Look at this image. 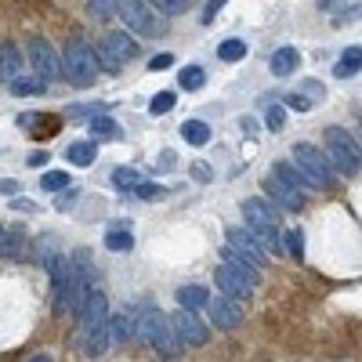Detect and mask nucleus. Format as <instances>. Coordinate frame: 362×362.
I'll return each instance as SVG.
<instances>
[{
	"label": "nucleus",
	"mask_w": 362,
	"mask_h": 362,
	"mask_svg": "<svg viewBox=\"0 0 362 362\" xmlns=\"http://www.w3.org/2000/svg\"><path fill=\"white\" fill-rule=\"evenodd\" d=\"M243 218H246V232H253V239L261 243V250H283V232H279V210H272L265 200L250 196L243 200Z\"/></svg>",
	"instance_id": "obj_1"
},
{
	"label": "nucleus",
	"mask_w": 362,
	"mask_h": 362,
	"mask_svg": "<svg viewBox=\"0 0 362 362\" xmlns=\"http://www.w3.org/2000/svg\"><path fill=\"white\" fill-rule=\"evenodd\" d=\"M138 337L145 344H153L163 358H178L181 355V340L170 326V315H163L160 308H145L141 319H138Z\"/></svg>",
	"instance_id": "obj_2"
},
{
	"label": "nucleus",
	"mask_w": 362,
	"mask_h": 362,
	"mask_svg": "<svg viewBox=\"0 0 362 362\" xmlns=\"http://www.w3.org/2000/svg\"><path fill=\"white\" fill-rule=\"evenodd\" d=\"M62 73L73 88H91L98 80V55L88 40H69L66 58H62Z\"/></svg>",
	"instance_id": "obj_3"
},
{
	"label": "nucleus",
	"mask_w": 362,
	"mask_h": 362,
	"mask_svg": "<svg viewBox=\"0 0 362 362\" xmlns=\"http://www.w3.org/2000/svg\"><path fill=\"white\" fill-rule=\"evenodd\" d=\"M326 160L333 163L337 174L355 178L358 174V163H362L355 134H348L344 127H326Z\"/></svg>",
	"instance_id": "obj_4"
},
{
	"label": "nucleus",
	"mask_w": 362,
	"mask_h": 362,
	"mask_svg": "<svg viewBox=\"0 0 362 362\" xmlns=\"http://www.w3.org/2000/svg\"><path fill=\"white\" fill-rule=\"evenodd\" d=\"M290 163L301 170V174L308 178V185L312 188H326V185H333L337 181V174H333V163L326 160V153H319L315 145H308V141H297L293 148H290Z\"/></svg>",
	"instance_id": "obj_5"
},
{
	"label": "nucleus",
	"mask_w": 362,
	"mask_h": 362,
	"mask_svg": "<svg viewBox=\"0 0 362 362\" xmlns=\"http://www.w3.org/2000/svg\"><path fill=\"white\" fill-rule=\"evenodd\" d=\"M95 55H98V66H105L109 73H120L127 62L138 55V40L127 36V33H105L102 44L95 48Z\"/></svg>",
	"instance_id": "obj_6"
},
{
	"label": "nucleus",
	"mask_w": 362,
	"mask_h": 362,
	"mask_svg": "<svg viewBox=\"0 0 362 362\" xmlns=\"http://www.w3.org/2000/svg\"><path fill=\"white\" fill-rule=\"evenodd\" d=\"M116 15L123 18L127 29H134L141 36H163V29H167V22L156 15V8L153 4H141V0H123Z\"/></svg>",
	"instance_id": "obj_7"
},
{
	"label": "nucleus",
	"mask_w": 362,
	"mask_h": 362,
	"mask_svg": "<svg viewBox=\"0 0 362 362\" xmlns=\"http://www.w3.org/2000/svg\"><path fill=\"white\" fill-rule=\"evenodd\" d=\"M29 66H33V76H40L44 83H55V80L66 76L62 73V58L51 51L48 40H40V36L29 40Z\"/></svg>",
	"instance_id": "obj_8"
},
{
	"label": "nucleus",
	"mask_w": 362,
	"mask_h": 362,
	"mask_svg": "<svg viewBox=\"0 0 362 362\" xmlns=\"http://www.w3.org/2000/svg\"><path fill=\"white\" fill-rule=\"evenodd\" d=\"M170 326H174V333H178V340H181V348H185V344H188V348H203L207 340H210V330L200 323L196 312L178 308L174 315H170Z\"/></svg>",
	"instance_id": "obj_9"
},
{
	"label": "nucleus",
	"mask_w": 362,
	"mask_h": 362,
	"mask_svg": "<svg viewBox=\"0 0 362 362\" xmlns=\"http://www.w3.org/2000/svg\"><path fill=\"white\" fill-rule=\"evenodd\" d=\"M225 239H228L225 246H232L243 261H250L253 268H265L268 253L261 250V243H258V239H253V232H246V228H228V232H225Z\"/></svg>",
	"instance_id": "obj_10"
},
{
	"label": "nucleus",
	"mask_w": 362,
	"mask_h": 362,
	"mask_svg": "<svg viewBox=\"0 0 362 362\" xmlns=\"http://www.w3.org/2000/svg\"><path fill=\"white\" fill-rule=\"evenodd\" d=\"M207 308H210V319H214V326H221V330H239L243 312H239L236 301H228V297H210Z\"/></svg>",
	"instance_id": "obj_11"
},
{
	"label": "nucleus",
	"mask_w": 362,
	"mask_h": 362,
	"mask_svg": "<svg viewBox=\"0 0 362 362\" xmlns=\"http://www.w3.org/2000/svg\"><path fill=\"white\" fill-rule=\"evenodd\" d=\"M214 283H218V290L228 297V301H232V297H250V293H253V283L243 279V275H239L236 268H228V265H221V268L214 272Z\"/></svg>",
	"instance_id": "obj_12"
},
{
	"label": "nucleus",
	"mask_w": 362,
	"mask_h": 362,
	"mask_svg": "<svg viewBox=\"0 0 362 362\" xmlns=\"http://www.w3.org/2000/svg\"><path fill=\"white\" fill-rule=\"evenodd\" d=\"M22 76H26L22 51H18L15 44H8V40H4V44H0V80H4L8 88H11V83H15V80H22Z\"/></svg>",
	"instance_id": "obj_13"
},
{
	"label": "nucleus",
	"mask_w": 362,
	"mask_h": 362,
	"mask_svg": "<svg viewBox=\"0 0 362 362\" xmlns=\"http://www.w3.org/2000/svg\"><path fill=\"white\" fill-rule=\"evenodd\" d=\"M261 188H265V196H268V200H275L283 210H301V207H305V196H301V193H293V188H286L279 178H265V181H261Z\"/></svg>",
	"instance_id": "obj_14"
},
{
	"label": "nucleus",
	"mask_w": 362,
	"mask_h": 362,
	"mask_svg": "<svg viewBox=\"0 0 362 362\" xmlns=\"http://www.w3.org/2000/svg\"><path fill=\"white\" fill-rule=\"evenodd\" d=\"M272 178H279V181H283L286 188H293V193H301V196H305V188H312V185H308V178H305V174H301V170H297V167H293L290 160L275 163Z\"/></svg>",
	"instance_id": "obj_15"
},
{
	"label": "nucleus",
	"mask_w": 362,
	"mask_h": 362,
	"mask_svg": "<svg viewBox=\"0 0 362 362\" xmlns=\"http://www.w3.org/2000/svg\"><path fill=\"white\" fill-rule=\"evenodd\" d=\"M268 66H272L275 76H290L297 66H301V51H297V48H279V51L272 55Z\"/></svg>",
	"instance_id": "obj_16"
},
{
	"label": "nucleus",
	"mask_w": 362,
	"mask_h": 362,
	"mask_svg": "<svg viewBox=\"0 0 362 362\" xmlns=\"http://www.w3.org/2000/svg\"><path fill=\"white\" fill-rule=\"evenodd\" d=\"M207 305H210V290H203V286H181V290H178V308L200 312V308H207Z\"/></svg>",
	"instance_id": "obj_17"
},
{
	"label": "nucleus",
	"mask_w": 362,
	"mask_h": 362,
	"mask_svg": "<svg viewBox=\"0 0 362 362\" xmlns=\"http://www.w3.org/2000/svg\"><path fill=\"white\" fill-rule=\"evenodd\" d=\"M95 156H98V141H73V145L66 148V160H69L73 167H91Z\"/></svg>",
	"instance_id": "obj_18"
},
{
	"label": "nucleus",
	"mask_w": 362,
	"mask_h": 362,
	"mask_svg": "<svg viewBox=\"0 0 362 362\" xmlns=\"http://www.w3.org/2000/svg\"><path fill=\"white\" fill-rule=\"evenodd\" d=\"M221 265H228V268H236V272L243 275V279H250L253 286H258V279H261V272L253 268L250 261H243V258H239V253L232 250V246H225V250H221Z\"/></svg>",
	"instance_id": "obj_19"
},
{
	"label": "nucleus",
	"mask_w": 362,
	"mask_h": 362,
	"mask_svg": "<svg viewBox=\"0 0 362 362\" xmlns=\"http://www.w3.org/2000/svg\"><path fill=\"white\" fill-rule=\"evenodd\" d=\"M355 73H362V48H348L344 55H340V62L333 66V76H337V80H348V76H355Z\"/></svg>",
	"instance_id": "obj_20"
},
{
	"label": "nucleus",
	"mask_w": 362,
	"mask_h": 362,
	"mask_svg": "<svg viewBox=\"0 0 362 362\" xmlns=\"http://www.w3.org/2000/svg\"><path fill=\"white\" fill-rule=\"evenodd\" d=\"M181 138H185L188 145H207V141H210V123H203V120L181 123Z\"/></svg>",
	"instance_id": "obj_21"
},
{
	"label": "nucleus",
	"mask_w": 362,
	"mask_h": 362,
	"mask_svg": "<svg viewBox=\"0 0 362 362\" xmlns=\"http://www.w3.org/2000/svg\"><path fill=\"white\" fill-rule=\"evenodd\" d=\"M48 91V83L40 80V76H33V73H26L22 80H15L11 83V95H18V98H29V95H44Z\"/></svg>",
	"instance_id": "obj_22"
},
{
	"label": "nucleus",
	"mask_w": 362,
	"mask_h": 362,
	"mask_svg": "<svg viewBox=\"0 0 362 362\" xmlns=\"http://www.w3.org/2000/svg\"><path fill=\"white\" fill-rule=\"evenodd\" d=\"M105 246H109L113 253H127V250L134 246L131 228H109V232H105Z\"/></svg>",
	"instance_id": "obj_23"
},
{
	"label": "nucleus",
	"mask_w": 362,
	"mask_h": 362,
	"mask_svg": "<svg viewBox=\"0 0 362 362\" xmlns=\"http://www.w3.org/2000/svg\"><path fill=\"white\" fill-rule=\"evenodd\" d=\"M178 83H181V91H200L207 83V69L203 66H185L178 73Z\"/></svg>",
	"instance_id": "obj_24"
},
{
	"label": "nucleus",
	"mask_w": 362,
	"mask_h": 362,
	"mask_svg": "<svg viewBox=\"0 0 362 362\" xmlns=\"http://www.w3.org/2000/svg\"><path fill=\"white\" fill-rule=\"evenodd\" d=\"M131 326H138V323H134V315H127V312L109 319V333L120 340V344H123V340H131Z\"/></svg>",
	"instance_id": "obj_25"
},
{
	"label": "nucleus",
	"mask_w": 362,
	"mask_h": 362,
	"mask_svg": "<svg viewBox=\"0 0 362 362\" xmlns=\"http://www.w3.org/2000/svg\"><path fill=\"white\" fill-rule=\"evenodd\" d=\"M73 185V178L66 174V170H48V174L44 178H40V188H48V193H66V188Z\"/></svg>",
	"instance_id": "obj_26"
},
{
	"label": "nucleus",
	"mask_w": 362,
	"mask_h": 362,
	"mask_svg": "<svg viewBox=\"0 0 362 362\" xmlns=\"http://www.w3.org/2000/svg\"><path fill=\"white\" fill-rule=\"evenodd\" d=\"M283 246H286V253H290L293 261H305V232L301 228L283 232Z\"/></svg>",
	"instance_id": "obj_27"
},
{
	"label": "nucleus",
	"mask_w": 362,
	"mask_h": 362,
	"mask_svg": "<svg viewBox=\"0 0 362 362\" xmlns=\"http://www.w3.org/2000/svg\"><path fill=\"white\" fill-rule=\"evenodd\" d=\"M98 138H120V127L109 116H95L91 120V141H98Z\"/></svg>",
	"instance_id": "obj_28"
},
{
	"label": "nucleus",
	"mask_w": 362,
	"mask_h": 362,
	"mask_svg": "<svg viewBox=\"0 0 362 362\" xmlns=\"http://www.w3.org/2000/svg\"><path fill=\"white\" fill-rule=\"evenodd\" d=\"M174 102H178V95H174V91H156V95H153V102H148V113H153V116H163V113L174 109Z\"/></svg>",
	"instance_id": "obj_29"
},
{
	"label": "nucleus",
	"mask_w": 362,
	"mask_h": 362,
	"mask_svg": "<svg viewBox=\"0 0 362 362\" xmlns=\"http://www.w3.org/2000/svg\"><path fill=\"white\" fill-rule=\"evenodd\" d=\"M218 58L221 62H243L246 58V44L243 40H225V44L218 48Z\"/></svg>",
	"instance_id": "obj_30"
},
{
	"label": "nucleus",
	"mask_w": 362,
	"mask_h": 362,
	"mask_svg": "<svg viewBox=\"0 0 362 362\" xmlns=\"http://www.w3.org/2000/svg\"><path fill=\"white\" fill-rule=\"evenodd\" d=\"M113 185L116 188H138V170L134 167H116L113 170Z\"/></svg>",
	"instance_id": "obj_31"
},
{
	"label": "nucleus",
	"mask_w": 362,
	"mask_h": 362,
	"mask_svg": "<svg viewBox=\"0 0 362 362\" xmlns=\"http://www.w3.org/2000/svg\"><path fill=\"white\" fill-rule=\"evenodd\" d=\"M265 123H268V131H272V134H279L283 127H286V113H283V105H268V109H265Z\"/></svg>",
	"instance_id": "obj_32"
},
{
	"label": "nucleus",
	"mask_w": 362,
	"mask_h": 362,
	"mask_svg": "<svg viewBox=\"0 0 362 362\" xmlns=\"http://www.w3.org/2000/svg\"><path fill=\"white\" fill-rule=\"evenodd\" d=\"M88 11H91L95 18H109V15H116V11H120V4H113V0H91Z\"/></svg>",
	"instance_id": "obj_33"
},
{
	"label": "nucleus",
	"mask_w": 362,
	"mask_h": 362,
	"mask_svg": "<svg viewBox=\"0 0 362 362\" xmlns=\"http://www.w3.org/2000/svg\"><path fill=\"white\" fill-rule=\"evenodd\" d=\"M4 250L11 253V258H22V253H26V236H22V232H11V239L4 236Z\"/></svg>",
	"instance_id": "obj_34"
},
{
	"label": "nucleus",
	"mask_w": 362,
	"mask_h": 362,
	"mask_svg": "<svg viewBox=\"0 0 362 362\" xmlns=\"http://www.w3.org/2000/svg\"><path fill=\"white\" fill-rule=\"evenodd\" d=\"M160 15H185L188 11V4H185V0H156V4H153Z\"/></svg>",
	"instance_id": "obj_35"
},
{
	"label": "nucleus",
	"mask_w": 362,
	"mask_h": 362,
	"mask_svg": "<svg viewBox=\"0 0 362 362\" xmlns=\"http://www.w3.org/2000/svg\"><path fill=\"white\" fill-rule=\"evenodd\" d=\"M170 66H174V55H156L153 62H148V69H153V73H167Z\"/></svg>",
	"instance_id": "obj_36"
},
{
	"label": "nucleus",
	"mask_w": 362,
	"mask_h": 362,
	"mask_svg": "<svg viewBox=\"0 0 362 362\" xmlns=\"http://www.w3.org/2000/svg\"><path fill=\"white\" fill-rule=\"evenodd\" d=\"M286 105H290V109H297V113H308V109H312V102H308V98H301L297 91H293V95H286Z\"/></svg>",
	"instance_id": "obj_37"
},
{
	"label": "nucleus",
	"mask_w": 362,
	"mask_h": 362,
	"mask_svg": "<svg viewBox=\"0 0 362 362\" xmlns=\"http://www.w3.org/2000/svg\"><path fill=\"white\" fill-rule=\"evenodd\" d=\"M134 193H138L141 200H160V196H163V188H160V185H138Z\"/></svg>",
	"instance_id": "obj_38"
},
{
	"label": "nucleus",
	"mask_w": 362,
	"mask_h": 362,
	"mask_svg": "<svg viewBox=\"0 0 362 362\" xmlns=\"http://www.w3.org/2000/svg\"><path fill=\"white\" fill-rule=\"evenodd\" d=\"M221 8H225V4H221V0H210V4L203 8V22L210 26V22H214V18H218V11H221Z\"/></svg>",
	"instance_id": "obj_39"
},
{
	"label": "nucleus",
	"mask_w": 362,
	"mask_h": 362,
	"mask_svg": "<svg viewBox=\"0 0 362 362\" xmlns=\"http://www.w3.org/2000/svg\"><path fill=\"white\" fill-rule=\"evenodd\" d=\"M18 193V181L15 178H0V196H15Z\"/></svg>",
	"instance_id": "obj_40"
},
{
	"label": "nucleus",
	"mask_w": 362,
	"mask_h": 362,
	"mask_svg": "<svg viewBox=\"0 0 362 362\" xmlns=\"http://www.w3.org/2000/svg\"><path fill=\"white\" fill-rule=\"evenodd\" d=\"M193 178H200V181H210V167H207V163H193Z\"/></svg>",
	"instance_id": "obj_41"
},
{
	"label": "nucleus",
	"mask_w": 362,
	"mask_h": 362,
	"mask_svg": "<svg viewBox=\"0 0 362 362\" xmlns=\"http://www.w3.org/2000/svg\"><path fill=\"white\" fill-rule=\"evenodd\" d=\"M26 163H29V167H44V163H48V153H40V148H36V153H29Z\"/></svg>",
	"instance_id": "obj_42"
},
{
	"label": "nucleus",
	"mask_w": 362,
	"mask_h": 362,
	"mask_svg": "<svg viewBox=\"0 0 362 362\" xmlns=\"http://www.w3.org/2000/svg\"><path fill=\"white\" fill-rule=\"evenodd\" d=\"M11 210H22V214H29V210H36V203H29V200H15Z\"/></svg>",
	"instance_id": "obj_43"
},
{
	"label": "nucleus",
	"mask_w": 362,
	"mask_h": 362,
	"mask_svg": "<svg viewBox=\"0 0 362 362\" xmlns=\"http://www.w3.org/2000/svg\"><path fill=\"white\" fill-rule=\"evenodd\" d=\"M22 362H55V358H51L48 351H36V355H26Z\"/></svg>",
	"instance_id": "obj_44"
},
{
	"label": "nucleus",
	"mask_w": 362,
	"mask_h": 362,
	"mask_svg": "<svg viewBox=\"0 0 362 362\" xmlns=\"http://www.w3.org/2000/svg\"><path fill=\"white\" fill-rule=\"evenodd\" d=\"M73 200H76V193H62V196H58V210H66Z\"/></svg>",
	"instance_id": "obj_45"
},
{
	"label": "nucleus",
	"mask_w": 362,
	"mask_h": 362,
	"mask_svg": "<svg viewBox=\"0 0 362 362\" xmlns=\"http://www.w3.org/2000/svg\"><path fill=\"white\" fill-rule=\"evenodd\" d=\"M33 123H36L33 113H22V116H18V127H33Z\"/></svg>",
	"instance_id": "obj_46"
},
{
	"label": "nucleus",
	"mask_w": 362,
	"mask_h": 362,
	"mask_svg": "<svg viewBox=\"0 0 362 362\" xmlns=\"http://www.w3.org/2000/svg\"><path fill=\"white\" fill-rule=\"evenodd\" d=\"M4 236H8V232H4V225H0V250H4Z\"/></svg>",
	"instance_id": "obj_47"
},
{
	"label": "nucleus",
	"mask_w": 362,
	"mask_h": 362,
	"mask_svg": "<svg viewBox=\"0 0 362 362\" xmlns=\"http://www.w3.org/2000/svg\"><path fill=\"white\" fill-rule=\"evenodd\" d=\"M358 127H362V116H358Z\"/></svg>",
	"instance_id": "obj_48"
}]
</instances>
